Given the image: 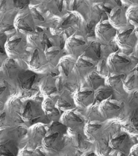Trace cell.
<instances>
[{"mask_svg": "<svg viewBox=\"0 0 138 156\" xmlns=\"http://www.w3.org/2000/svg\"><path fill=\"white\" fill-rule=\"evenodd\" d=\"M134 70H136V72L137 73V74H138V63L137 64V65L136 66V67L134 68V69H133Z\"/></svg>", "mask_w": 138, "mask_h": 156, "instance_id": "cell-60", "label": "cell"}, {"mask_svg": "<svg viewBox=\"0 0 138 156\" xmlns=\"http://www.w3.org/2000/svg\"><path fill=\"white\" fill-rule=\"evenodd\" d=\"M14 26L17 32L26 36L35 32L36 27L34 24L29 6L18 12L15 19Z\"/></svg>", "mask_w": 138, "mask_h": 156, "instance_id": "cell-12", "label": "cell"}, {"mask_svg": "<svg viewBox=\"0 0 138 156\" xmlns=\"http://www.w3.org/2000/svg\"><path fill=\"white\" fill-rule=\"evenodd\" d=\"M124 102L125 110L129 109L130 111L138 108V89L129 93Z\"/></svg>", "mask_w": 138, "mask_h": 156, "instance_id": "cell-43", "label": "cell"}, {"mask_svg": "<svg viewBox=\"0 0 138 156\" xmlns=\"http://www.w3.org/2000/svg\"><path fill=\"white\" fill-rule=\"evenodd\" d=\"M126 13L127 10L123 6H117L110 12L109 20L118 30L131 27L128 22Z\"/></svg>", "mask_w": 138, "mask_h": 156, "instance_id": "cell-21", "label": "cell"}, {"mask_svg": "<svg viewBox=\"0 0 138 156\" xmlns=\"http://www.w3.org/2000/svg\"><path fill=\"white\" fill-rule=\"evenodd\" d=\"M92 4H100L105 5L109 10H112V8L117 6H123V4L121 0H91Z\"/></svg>", "mask_w": 138, "mask_h": 156, "instance_id": "cell-50", "label": "cell"}, {"mask_svg": "<svg viewBox=\"0 0 138 156\" xmlns=\"http://www.w3.org/2000/svg\"><path fill=\"white\" fill-rule=\"evenodd\" d=\"M120 51L118 44L116 41H112L108 43L102 44V53L103 59H107L111 54H114L115 52Z\"/></svg>", "mask_w": 138, "mask_h": 156, "instance_id": "cell-45", "label": "cell"}, {"mask_svg": "<svg viewBox=\"0 0 138 156\" xmlns=\"http://www.w3.org/2000/svg\"><path fill=\"white\" fill-rule=\"evenodd\" d=\"M28 48L27 36L16 31L10 37H8L5 51L8 58L15 60H24Z\"/></svg>", "mask_w": 138, "mask_h": 156, "instance_id": "cell-5", "label": "cell"}, {"mask_svg": "<svg viewBox=\"0 0 138 156\" xmlns=\"http://www.w3.org/2000/svg\"><path fill=\"white\" fill-rule=\"evenodd\" d=\"M111 154L113 156H129V154H126L121 151H112Z\"/></svg>", "mask_w": 138, "mask_h": 156, "instance_id": "cell-56", "label": "cell"}, {"mask_svg": "<svg viewBox=\"0 0 138 156\" xmlns=\"http://www.w3.org/2000/svg\"><path fill=\"white\" fill-rule=\"evenodd\" d=\"M20 124H23L22 120L12 116L5 108L0 111V130L10 129Z\"/></svg>", "mask_w": 138, "mask_h": 156, "instance_id": "cell-36", "label": "cell"}, {"mask_svg": "<svg viewBox=\"0 0 138 156\" xmlns=\"http://www.w3.org/2000/svg\"><path fill=\"white\" fill-rule=\"evenodd\" d=\"M87 45L84 53V55L98 62L103 59L102 53V43L100 42L96 37L86 38Z\"/></svg>", "mask_w": 138, "mask_h": 156, "instance_id": "cell-25", "label": "cell"}, {"mask_svg": "<svg viewBox=\"0 0 138 156\" xmlns=\"http://www.w3.org/2000/svg\"><path fill=\"white\" fill-rule=\"evenodd\" d=\"M111 10L105 5L100 4H93L89 20L96 24L104 20H109V13Z\"/></svg>", "mask_w": 138, "mask_h": 156, "instance_id": "cell-31", "label": "cell"}, {"mask_svg": "<svg viewBox=\"0 0 138 156\" xmlns=\"http://www.w3.org/2000/svg\"><path fill=\"white\" fill-rule=\"evenodd\" d=\"M111 74H128L132 71L138 61L132 55L125 54L121 51L111 54L106 59Z\"/></svg>", "mask_w": 138, "mask_h": 156, "instance_id": "cell-2", "label": "cell"}, {"mask_svg": "<svg viewBox=\"0 0 138 156\" xmlns=\"http://www.w3.org/2000/svg\"><path fill=\"white\" fill-rule=\"evenodd\" d=\"M18 156H47L39 149H32L29 147L20 148Z\"/></svg>", "mask_w": 138, "mask_h": 156, "instance_id": "cell-49", "label": "cell"}, {"mask_svg": "<svg viewBox=\"0 0 138 156\" xmlns=\"http://www.w3.org/2000/svg\"><path fill=\"white\" fill-rule=\"evenodd\" d=\"M82 87H86L93 91L105 85V78L100 76L96 70L92 71L83 80Z\"/></svg>", "mask_w": 138, "mask_h": 156, "instance_id": "cell-33", "label": "cell"}, {"mask_svg": "<svg viewBox=\"0 0 138 156\" xmlns=\"http://www.w3.org/2000/svg\"><path fill=\"white\" fill-rule=\"evenodd\" d=\"M26 56V60L25 62L30 70L38 74H41L46 73L50 69L45 51L41 49L31 48L29 47L25 57Z\"/></svg>", "mask_w": 138, "mask_h": 156, "instance_id": "cell-7", "label": "cell"}, {"mask_svg": "<svg viewBox=\"0 0 138 156\" xmlns=\"http://www.w3.org/2000/svg\"><path fill=\"white\" fill-rule=\"evenodd\" d=\"M121 2L125 5H128L129 7L133 5H138V0H121Z\"/></svg>", "mask_w": 138, "mask_h": 156, "instance_id": "cell-54", "label": "cell"}, {"mask_svg": "<svg viewBox=\"0 0 138 156\" xmlns=\"http://www.w3.org/2000/svg\"><path fill=\"white\" fill-rule=\"evenodd\" d=\"M95 102L100 104L102 101L106 100L110 98H113L114 92L109 87L105 85L100 87L95 91Z\"/></svg>", "mask_w": 138, "mask_h": 156, "instance_id": "cell-42", "label": "cell"}, {"mask_svg": "<svg viewBox=\"0 0 138 156\" xmlns=\"http://www.w3.org/2000/svg\"><path fill=\"white\" fill-rule=\"evenodd\" d=\"M18 10H12L4 14H0V32L7 34H14L16 32L14 23L16 17L18 13Z\"/></svg>", "mask_w": 138, "mask_h": 156, "instance_id": "cell-24", "label": "cell"}, {"mask_svg": "<svg viewBox=\"0 0 138 156\" xmlns=\"http://www.w3.org/2000/svg\"><path fill=\"white\" fill-rule=\"evenodd\" d=\"M12 10H15V8L12 0H0V14L6 13Z\"/></svg>", "mask_w": 138, "mask_h": 156, "instance_id": "cell-52", "label": "cell"}, {"mask_svg": "<svg viewBox=\"0 0 138 156\" xmlns=\"http://www.w3.org/2000/svg\"><path fill=\"white\" fill-rule=\"evenodd\" d=\"M59 93H55L51 95L45 97L42 103V107L46 116L50 114L57 108V102Z\"/></svg>", "mask_w": 138, "mask_h": 156, "instance_id": "cell-41", "label": "cell"}, {"mask_svg": "<svg viewBox=\"0 0 138 156\" xmlns=\"http://www.w3.org/2000/svg\"><path fill=\"white\" fill-rule=\"evenodd\" d=\"M99 105L100 104L95 102L92 105H91L86 109L84 118H85L86 123L94 121H105L103 119L102 115L99 111Z\"/></svg>", "mask_w": 138, "mask_h": 156, "instance_id": "cell-39", "label": "cell"}, {"mask_svg": "<svg viewBox=\"0 0 138 156\" xmlns=\"http://www.w3.org/2000/svg\"><path fill=\"white\" fill-rule=\"evenodd\" d=\"M111 137L107 136H103L102 138L98 140L95 144V152L98 156H107L112 151V149L110 147V140Z\"/></svg>", "mask_w": 138, "mask_h": 156, "instance_id": "cell-38", "label": "cell"}, {"mask_svg": "<svg viewBox=\"0 0 138 156\" xmlns=\"http://www.w3.org/2000/svg\"><path fill=\"white\" fill-rule=\"evenodd\" d=\"M123 87L125 91L127 93L138 89V74L136 70H133L127 74L123 83Z\"/></svg>", "mask_w": 138, "mask_h": 156, "instance_id": "cell-40", "label": "cell"}, {"mask_svg": "<svg viewBox=\"0 0 138 156\" xmlns=\"http://www.w3.org/2000/svg\"><path fill=\"white\" fill-rule=\"evenodd\" d=\"M24 60H15L8 58L6 60L1 68L2 76L4 78V80L7 82L10 87H14L18 76L26 68L24 66Z\"/></svg>", "mask_w": 138, "mask_h": 156, "instance_id": "cell-10", "label": "cell"}, {"mask_svg": "<svg viewBox=\"0 0 138 156\" xmlns=\"http://www.w3.org/2000/svg\"><path fill=\"white\" fill-rule=\"evenodd\" d=\"M126 76V74H114L110 73L109 75L105 79V85L112 89L114 95H116L115 99L118 98V97L124 96L125 94H128L125 91L123 87V83Z\"/></svg>", "mask_w": 138, "mask_h": 156, "instance_id": "cell-23", "label": "cell"}, {"mask_svg": "<svg viewBox=\"0 0 138 156\" xmlns=\"http://www.w3.org/2000/svg\"><path fill=\"white\" fill-rule=\"evenodd\" d=\"M67 136L71 146L78 149L81 154L91 151L94 144L88 139L84 134V129H68Z\"/></svg>", "mask_w": 138, "mask_h": 156, "instance_id": "cell-13", "label": "cell"}, {"mask_svg": "<svg viewBox=\"0 0 138 156\" xmlns=\"http://www.w3.org/2000/svg\"><path fill=\"white\" fill-rule=\"evenodd\" d=\"M70 145L67 135L60 133H49L43 139L42 148L49 155H59Z\"/></svg>", "mask_w": 138, "mask_h": 156, "instance_id": "cell-4", "label": "cell"}, {"mask_svg": "<svg viewBox=\"0 0 138 156\" xmlns=\"http://www.w3.org/2000/svg\"><path fill=\"white\" fill-rule=\"evenodd\" d=\"M77 58L74 56L69 54L65 55L59 61L57 67L59 75L64 77L73 76V70Z\"/></svg>", "mask_w": 138, "mask_h": 156, "instance_id": "cell-27", "label": "cell"}, {"mask_svg": "<svg viewBox=\"0 0 138 156\" xmlns=\"http://www.w3.org/2000/svg\"><path fill=\"white\" fill-rule=\"evenodd\" d=\"M91 0H71L68 2V12H74L85 20H88L92 10Z\"/></svg>", "mask_w": 138, "mask_h": 156, "instance_id": "cell-22", "label": "cell"}, {"mask_svg": "<svg viewBox=\"0 0 138 156\" xmlns=\"http://www.w3.org/2000/svg\"><path fill=\"white\" fill-rule=\"evenodd\" d=\"M59 156H81V153L70 145Z\"/></svg>", "mask_w": 138, "mask_h": 156, "instance_id": "cell-53", "label": "cell"}, {"mask_svg": "<svg viewBox=\"0 0 138 156\" xmlns=\"http://www.w3.org/2000/svg\"><path fill=\"white\" fill-rule=\"evenodd\" d=\"M4 108H5V106H3V105H0V111H2V110H3L4 109Z\"/></svg>", "mask_w": 138, "mask_h": 156, "instance_id": "cell-61", "label": "cell"}, {"mask_svg": "<svg viewBox=\"0 0 138 156\" xmlns=\"http://www.w3.org/2000/svg\"><path fill=\"white\" fill-rule=\"evenodd\" d=\"M43 101V99L36 98L34 96L30 98L23 99L20 118L22 123L26 127L29 128L38 123L45 124L49 123L48 118L42 107Z\"/></svg>", "mask_w": 138, "mask_h": 156, "instance_id": "cell-1", "label": "cell"}, {"mask_svg": "<svg viewBox=\"0 0 138 156\" xmlns=\"http://www.w3.org/2000/svg\"><path fill=\"white\" fill-rule=\"evenodd\" d=\"M56 87L57 93H74L79 88L78 86V80L73 75L70 77H64L59 75L56 77Z\"/></svg>", "mask_w": 138, "mask_h": 156, "instance_id": "cell-26", "label": "cell"}, {"mask_svg": "<svg viewBox=\"0 0 138 156\" xmlns=\"http://www.w3.org/2000/svg\"><path fill=\"white\" fill-rule=\"evenodd\" d=\"M95 32L96 38L102 44H105L115 40L118 30L107 20L100 22L96 24Z\"/></svg>", "mask_w": 138, "mask_h": 156, "instance_id": "cell-18", "label": "cell"}, {"mask_svg": "<svg viewBox=\"0 0 138 156\" xmlns=\"http://www.w3.org/2000/svg\"><path fill=\"white\" fill-rule=\"evenodd\" d=\"M131 55H132L135 58H136V60L138 61V43L136 47V48L134 49L133 53Z\"/></svg>", "mask_w": 138, "mask_h": 156, "instance_id": "cell-58", "label": "cell"}, {"mask_svg": "<svg viewBox=\"0 0 138 156\" xmlns=\"http://www.w3.org/2000/svg\"><path fill=\"white\" fill-rule=\"evenodd\" d=\"M47 133H60L64 135H67L68 128L64 125L61 121H53L46 124Z\"/></svg>", "mask_w": 138, "mask_h": 156, "instance_id": "cell-46", "label": "cell"}, {"mask_svg": "<svg viewBox=\"0 0 138 156\" xmlns=\"http://www.w3.org/2000/svg\"><path fill=\"white\" fill-rule=\"evenodd\" d=\"M49 37L50 30L47 27H36L35 32L27 35L29 47L45 51L47 48L51 47Z\"/></svg>", "mask_w": 138, "mask_h": 156, "instance_id": "cell-11", "label": "cell"}, {"mask_svg": "<svg viewBox=\"0 0 138 156\" xmlns=\"http://www.w3.org/2000/svg\"><path fill=\"white\" fill-rule=\"evenodd\" d=\"M134 29H135V32H136V36L138 39V27H134Z\"/></svg>", "mask_w": 138, "mask_h": 156, "instance_id": "cell-59", "label": "cell"}, {"mask_svg": "<svg viewBox=\"0 0 138 156\" xmlns=\"http://www.w3.org/2000/svg\"><path fill=\"white\" fill-rule=\"evenodd\" d=\"M76 107L86 109L95 102V91L86 87H79L73 95Z\"/></svg>", "mask_w": 138, "mask_h": 156, "instance_id": "cell-19", "label": "cell"}, {"mask_svg": "<svg viewBox=\"0 0 138 156\" xmlns=\"http://www.w3.org/2000/svg\"><path fill=\"white\" fill-rule=\"evenodd\" d=\"M68 0H41L38 5L49 16L61 18L68 12Z\"/></svg>", "mask_w": 138, "mask_h": 156, "instance_id": "cell-14", "label": "cell"}, {"mask_svg": "<svg viewBox=\"0 0 138 156\" xmlns=\"http://www.w3.org/2000/svg\"><path fill=\"white\" fill-rule=\"evenodd\" d=\"M49 156H59V155H49Z\"/></svg>", "mask_w": 138, "mask_h": 156, "instance_id": "cell-63", "label": "cell"}, {"mask_svg": "<svg viewBox=\"0 0 138 156\" xmlns=\"http://www.w3.org/2000/svg\"><path fill=\"white\" fill-rule=\"evenodd\" d=\"M121 129L129 135H138V108L130 111L127 120L121 124Z\"/></svg>", "mask_w": 138, "mask_h": 156, "instance_id": "cell-28", "label": "cell"}, {"mask_svg": "<svg viewBox=\"0 0 138 156\" xmlns=\"http://www.w3.org/2000/svg\"><path fill=\"white\" fill-rule=\"evenodd\" d=\"M45 54L50 69H54L57 68L59 61L65 55L64 49L55 45L47 48L45 51Z\"/></svg>", "mask_w": 138, "mask_h": 156, "instance_id": "cell-29", "label": "cell"}, {"mask_svg": "<svg viewBox=\"0 0 138 156\" xmlns=\"http://www.w3.org/2000/svg\"><path fill=\"white\" fill-rule=\"evenodd\" d=\"M107 156H113V155H111V154H110V155H107Z\"/></svg>", "mask_w": 138, "mask_h": 156, "instance_id": "cell-62", "label": "cell"}, {"mask_svg": "<svg viewBox=\"0 0 138 156\" xmlns=\"http://www.w3.org/2000/svg\"><path fill=\"white\" fill-rule=\"evenodd\" d=\"M95 70L100 76L105 78V79L109 75L110 72L106 59H102V60L97 62Z\"/></svg>", "mask_w": 138, "mask_h": 156, "instance_id": "cell-48", "label": "cell"}, {"mask_svg": "<svg viewBox=\"0 0 138 156\" xmlns=\"http://www.w3.org/2000/svg\"><path fill=\"white\" fill-rule=\"evenodd\" d=\"M29 8L36 27H46L49 18H50L47 14L37 4H29Z\"/></svg>", "mask_w": 138, "mask_h": 156, "instance_id": "cell-35", "label": "cell"}, {"mask_svg": "<svg viewBox=\"0 0 138 156\" xmlns=\"http://www.w3.org/2000/svg\"><path fill=\"white\" fill-rule=\"evenodd\" d=\"M59 98L57 102V107L64 112L76 108V105L74 101L73 96L69 93H58Z\"/></svg>", "mask_w": 138, "mask_h": 156, "instance_id": "cell-37", "label": "cell"}, {"mask_svg": "<svg viewBox=\"0 0 138 156\" xmlns=\"http://www.w3.org/2000/svg\"><path fill=\"white\" fill-rule=\"evenodd\" d=\"M133 146V141L129 134L121 130L115 134L110 140V147L112 151H121L129 154Z\"/></svg>", "mask_w": 138, "mask_h": 156, "instance_id": "cell-15", "label": "cell"}, {"mask_svg": "<svg viewBox=\"0 0 138 156\" xmlns=\"http://www.w3.org/2000/svg\"><path fill=\"white\" fill-rule=\"evenodd\" d=\"M20 143L12 139H0V156H18Z\"/></svg>", "mask_w": 138, "mask_h": 156, "instance_id": "cell-30", "label": "cell"}, {"mask_svg": "<svg viewBox=\"0 0 138 156\" xmlns=\"http://www.w3.org/2000/svg\"><path fill=\"white\" fill-rule=\"evenodd\" d=\"M23 105V99L17 95L12 96L5 105V109L12 116L21 120L20 114Z\"/></svg>", "mask_w": 138, "mask_h": 156, "instance_id": "cell-34", "label": "cell"}, {"mask_svg": "<svg viewBox=\"0 0 138 156\" xmlns=\"http://www.w3.org/2000/svg\"><path fill=\"white\" fill-rule=\"evenodd\" d=\"M127 17L131 27H138V5L130 6L127 9Z\"/></svg>", "mask_w": 138, "mask_h": 156, "instance_id": "cell-47", "label": "cell"}, {"mask_svg": "<svg viewBox=\"0 0 138 156\" xmlns=\"http://www.w3.org/2000/svg\"><path fill=\"white\" fill-rule=\"evenodd\" d=\"M8 35L7 34L0 32V57L4 59H8V56L5 51V45L8 41Z\"/></svg>", "mask_w": 138, "mask_h": 156, "instance_id": "cell-51", "label": "cell"}, {"mask_svg": "<svg viewBox=\"0 0 138 156\" xmlns=\"http://www.w3.org/2000/svg\"><path fill=\"white\" fill-rule=\"evenodd\" d=\"M39 80V74L29 68L24 69L16 81L14 87L17 90L16 95L26 99L34 97L35 95V87Z\"/></svg>", "mask_w": 138, "mask_h": 156, "instance_id": "cell-3", "label": "cell"}, {"mask_svg": "<svg viewBox=\"0 0 138 156\" xmlns=\"http://www.w3.org/2000/svg\"><path fill=\"white\" fill-rule=\"evenodd\" d=\"M10 87V85L5 80L0 82V105L5 106L12 97Z\"/></svg>", "mask_w": 138, "mask_h": 156, "instance_id": "cell-44", "label": "cell"}, {"mask_svg": "<svg viewBox=\"0 0 138 156\" xmlns=\"http://www.w3.org/2000/svg\"><path fill=\"white\" fill-rule=\"evenodd\" d=\"M47 134L46 124L42 123L35 124L28 128L27 133L22 139L20 146L22 147L32 149H39L42 147V143L44 138Z\"/></svg>", "mask_w": 138, "mask_h": 156, "instance_id": "cell-6", "label": "cell"}, {"mask_svg": "<svg viewBox=\"0 0 138 156\" xmlns=\"http://www.w3.org/2000/svg\"><path fill=\"white\" fill-rule=\"evenodd\" d=\"M81 156H98L95 151H89L81 154Z\"/></svg>", "mask_w": 138, "mask_h": 156, "instance_id": "cell-57", "label": "cell"}, {"mask_svg": "<svg viewBox=\"0 0 138 156\" xmlns=\"http://www.w3.org/2000/svg\"><path fill=\"white\" fill-rule=\"evenodd\" d=\"M129 155V156H138V145H133L131 147Z\"/></svg>", "mask_w": 138, "mask_h": 156, "instance_id": "cell-55", "label": "cell"}, {"mask_svg": "<svg viewBox=\"0 0 138 156\" xmlns=\"http://www.w3.org/2000/svg\"><path fill=\"white\" fill-rule=\"evenodd\" d=\"M99 111L105 120H115L125 112L124 102L110 98L100 103Z\"/></svg>", "mask_w": 138, "mask_h": 156, "instance_id": "cell-9", "label": "cell"}, {"mask_svg": "<svg viewBox=\"0 0 138 156\" xmlns=\"http://www.w3.org/2000/svg\"><path fill=\"white\" fill-rule=\"evenodd\" d=\"M87 45L86 38L80 35H73L68 37L65 45L67 54L78 58L84 54Z\"/></svg>", "mask_w": 138, "mask_h": 156, "instance_id": "cell-17", "label": "cell"}, {"mask_svg": "<svg viewBox=\"0 0 138 156\" xmlns=\"http://www.w3.org/2000/svg\"><path fill=\"white\" fill-rule=\"evenodd\" d=\"M115 41L121 51L127 55L132 54L138 43L134 27L119 30Z\"/></svg>", "mask_w": 138, "mask_h": 156, "instance_id": "cell-8", "label": "cell"}, {"mask_svg": "<svg viewBox=\"0 0 138 156\" xmlns=\"http://www.w3.org/2000/svg\"><path fill=\"white\" fill-rule=\"evenodd\" d=\"M56 77L49 74L42 79L40 83L39 89L44 97H47L57 93L56 87Z\"/></svg>", "mask_w": 138, "mask_h": 156, "instance_id": "cell-32", "label": "cell"}, {"mask_svg": "<svg viewBox=\"0 0 138 156\" xmlns=\"http://www.w3.org/2000/svg\"><path fill=\"white\" fill-rule=\"evenodd\" d=\"M60 121L68 129H84L86 123L84 116L81 115L76 109L64 112Z\"/></svg>", "mask_w": 138, "mask_h": 156, "instance_id": "cell-20", "label": "cell"}, {"mask_svg": "<svg viewBox=\"0 0 138 156\" xmlns=\"http://www.w3.org/2000/svg\"><path fill=\"white\" fill-rule=\"evenodd\" d=\"M97 62L85 55H81L77 59L73 70V74L78 81L83 80L85 77L96 70Z\"/></svg>", "mask_w": 138, "mask_h": 156, "instance_id": "cell-16", "label": "cell"}, {"mask_svg": "<svg viewBox=\"0 0 138 156\" xmlns=\"http://www.w3.org/2000/svg\"><path fill=\"white\" fill-rule=\"evenodd\" d=\"M68 1H71V0H68Z\"/></svg>", "mask_w": 138, "mask_h": 156, "instance_id": "cell-64", "label": "cell"}]
</instances>
